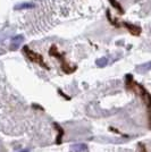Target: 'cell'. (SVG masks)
I'll list each match as a JSON object with an SVG mask.
<instances>
[{"label": "cell", "mask_w": 151, "mask_h": 152, "mask_svg": "<svg viewBox=\"0 0 151 152\" xmlns=\"http://www.w3.org/2000/svg\"><path fill=\"white\" fill-rule=\"evenodd\" d=\"M126 86H127V89L130 90V91H132L133 93L139 95L144 101L145 106L149 107V104H150V94L145 90L144 86H142L141 84H139L131 75L126 76Z\"/></svg>", "instance_id": "1"}, {"label": "cell", "mask_w": 151, "mask_h": 152, "mask_svg": "<svg viewBox=\"0 0 151 152\" xmlns=\"http://www.w3.org/2000/svg\"><path fill=\"white\" fill-rule=\"evenodd\" d=\"M49 55L51 57H55L60 63V66H62V69H63L64 73L66 74H72L76 70V66H72L66 60V58L64 56L62 52H59V50L57 49L56 45H51L50 49H49Z\"/></svg>", "instance_id": "2"}, {"label": "cell", "mask_w": 151, "mask_h": 152, "mask_svg": "<svg viewBox=\"0 0 151 152\" xmlns=\"http://www.w3.org/2000/svg\"><path fill=\"white\" fill-rule=\"evenodd\" d=\"M23 52L25 53V56L29 58V60H31L32 63L38 64L40 67H42V68H44V69L49 70L48 64L44 61L43 57H42L41 55H39V53H37L35 51H33L32 49H30L27 45H24V47H23Z\"/></svg>", "instance_id": "3"}, {"label": "cell", "mask_w": 151, "mask_h": 152, "mask_svg": "<svg viewBox=\"0 0 151 152\" xmlns=\"http://www.w3.org/2000/svg\"><path fill=\"white\" fill-rule=\"evenodd\" d=\"M123 25L125 26L126 28L130 31L131 34H133V35H140V33H141V28H140L139 26L132 25V24H128V23H123Z\"/></svg>", "instance_id": "4"}, {"label": "cell", "mask_w": 151, "mask_h": 152, "mask_svg": "<svg viewBox=\"0 0 151 152\" xmlns=\"http://www.w3.org/2000/svg\"><path fill=\"white\" fill-rule=\"evenodd\" d=\"M109 1H110L111 6H113L114 8H116V9L119 12L120 15H123V14H124V10H123V8H122V6L118 4V1H117V0H109Z\"/></svg>", "instance_id": "5"}, {"label": "cell", "mask_w": 151, "mask_h": 152, "mask_svg": "<svg viewBox=\"0 0 151 152\" xmlns=\"http://www.w3.org/2000/svg\"><path fill=\"white\" fill-rule=\"evenodd\" d=\"M73 149H74V150H77V151H78V150H81V149H83L84 151H86L88 146L84 145V144H78V145H74V146H73Z\"/></svg>", "instance_id": "6"}, {"label": "cell", "mask_w": 151, "mask_h": 152, "mask_svg": "<svg viewBox=\"0 0 151 152\" xmlns=\"http://www.w3.org/2000/svg\"><path fill=\"white\" fill-rule=\"evenodd\" d=\"M139 152H148L147 151V149H145V145L144 144H142V143H139Z\"/></svg>", "instance_id": "7"}]
</instances>
